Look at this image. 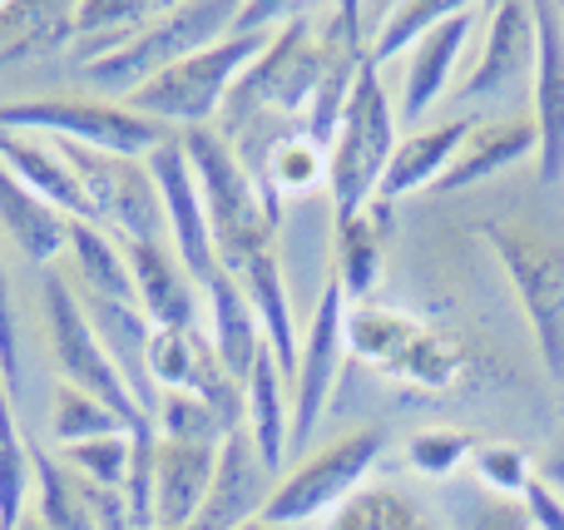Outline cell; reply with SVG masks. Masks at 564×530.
Here are the masks:
<instances>
[{"mask_svg":"<svg viewBox=\"0 0 564 530\" xmlns=\"http://www.w3.org/2000/svg\"><path fill=\"white\" fill-rule=\"evenodd\" d=\"M347 293L337 278H327L317 293V307L307 317V337H302L297 377H292V452H307V442L317 436L322 417H327L332 397H337L341 367H347Z\"/></svg>","mask_w":564,"mask_h":530,"instance_id":"12","label":"cell"},{"mask_svg":"<svg viewBox=\"0 0 564 530\" xmlns=\"http://www.w3.org/2000/svg\"><path fill=\"white\" fill-rule=\"evenodd\" d=\"M75 40L69 0H0V65L45 55Z\"/></svg>","mask_w":564,"mask_h":530,"instance_id":"29","label":"cell"},{"mask_svg":"<svg viewBox=\"0 0 564 530\" xmlns=\"http://www.w3.org/2000/svg\"><path fill=\"white\" fill-rule=\"evenodd\" d=\"M0 169L15 174L20 184H25L30 194H40L45 204H55L65 218H85L89 224L85 194H79L65 154H59L50 139H30V134H10V129H0Z\"/></svg>","mask_w":564,"mask_h":530,"instance_id":"27","label":"cell"},{"mask_svg":"<svg viewBox=\"0 0 564 530\" xmlns=\"http://www.w3.org/2000/svg\"><path fill=\"white\" fill-rule=\"evenodd\" d=\"M297 15H307V6H292V0H248L234 15V35H278Z\"/></svg>","mask_w":564,"mask_h":530,"instance_id":"42","label":"cell"},{"mask_svg":"<svg viewBox=\"0 0 564 530\" xmlns=\"http://www.w3.org/2000/svg\"><path fill=\"white\" fill-rule=\"evenodd\" d=\"M322 530H436V521H431V511L411 491L381 482V486H361L357 496H347L327 516Z\"/></svg>","mask_w":564,"mask_h":530,"instance_id":"32","label":"cell"},{"mask_svg":"<svg viewBox=\"0 0 564 530\" xmlns=\"http://www.w3.org/2000/svg\"><path fill=\"white\" fill-rule=\"evenodd\" d=\"M535 476H540V482H550L555 491H564V432L545 446V456H540V472H535Z\"/></svg>","mask_w":564,"mask_h":530,"instance_id":"45","label":"cell"},{"mask_svg":"<svg viewBox=\"0 0 564 530\" xmlns=\"http://www.w3.org/2000/svg\"><path fill=\"white\" fill-rule=\"evenodd\" d=\"M476 15L480 6H460L446 25H436L416 50L406 55V75H401V105H397V119L421 129V119L436 109V99L446 95L451 75H456L460 55H466V40L476 30Z\"/></svg>","mask_w":564,"mask_h":530,"instance_id":"18","label":"cell"},{"mask_svg":"<svg viewBox=\"0 0 564 530\" xmlns=\"http://www.w3.org/2000/svg\"><path fill=\"white\" fill-rule=\"evenodd\" d=\"M540 149L535 134V119L520 115V119H490V125H476L460 144L456 164L446 169V179L436 184V194H466V188L490 184L496 174H510L520 159H530Z\"/></svg>","mask_w":564,"mask_h":530,"instance_id":"23","label":"cell"},{"mask_svg":"<svg viewBox=\"0 0 564 530\" xmlns=\"http://www.w3.org/2000/svg\"><path fill=\"white\" fill-rule=\"evenodd\" d=\"M238 0H184V6H164L129 45H119L115 55L79 65V75L89 85L109 89V95H134L139 85H149L154 75H164L169 65L198 55V50L218 45L224 35H234Z\"/></svg>","mask_w":564,"mask_h":530,"instance_id":"7","label":"cell"},{"mask_svg":"<svg viewBox=\"0 0 564 530\" xmlns=\"http://www.w3.org/2000/svg\"><path fill=\"white\" fill-rule=\"evenodd\" d=\"M535 75H530V119L540 134V184L564 179V6H535Z\"/></svg>","mask_w":564,"mask_h":530,"instance_id":"15","label":"cell"},{"mask_svg":"<svg viewBox=\"0 0 564 530\" xmlns=\"http://www.w3.org/2000/svg\"><path fill=\"white\" fill-rule=\"evenodd\" d=\"M134 303L154 327H198L204 317V283L178 263L169 244H124Z\"/></svg>","mask_w":564,"mask_h":530,"instance_id":"17","label":"cell"},{"mask_svg":"<svg viewBox=\"0 0 564 530\" xmlns=\"http://www.w3.org/2000/svg\"><path fill=\"white\" fill-rule=\"evenodd\" d=\"M188 164H194L198 194H204V214L214 228V248H218V268L238 273L243 263H253L258 253H273V238L282 228V204L263 194L253 184L238 154L228 149V139L208 129H188L184 134Z\"/></svg>","mask_w":564,"mask_h":530,"instance_id":"1","label":"cell"},{"mask_svg":"<svg viewBox=\"0 0 564 530\" xmlns=\"http://www.w3.org/2000/svg\"><path fill=\"white\" fill-rule=\"evenodd\" d=\"M204 313H208L204 333H208V343H214L218 363H224V372L243 387L248 372L258 367V357L268 353V343H263V323H258L253 303H248V293L238 288L234 273L218 268V273L204 283Z\"/></svg>","mask_w":564,"mask_h":530,"instance_id":"22","label":"cell"},{"mask_svg":"<svg viewBox=\"0 0 564 530\" xmlns=\"http://www.w3.org/2000/svg\"><path fill=\"white\" fill-rule=\"evenodd\" d=\"M520 506H525V516H530V526L535 530H564V496L550 482H540V476L525 486Z\"/></svg>","mask_w":564,"mask_h":530,"instance_id":"44","label":"cell"},{"mask_svg":"<svg viewBox=\"0 0 564 530\" xmlns=\"http://www.w3.org/2000/svg\"><path fill=\"white\" fill-rule=\"evenodd\" d=\"M224 446H154V530H188L204 511Z\"/></svg>","mask_w":564,"mask_h":530,"instance_id":"19","label":"cell"},{"mask_svg":"<svg viewBox=\"0 0 564 530\" xmlns=\"http://www.w3.org/2000/svg\"><path fill=\"white\" fill-rule=\"evenodd\" d=\"M35 496V456L30 436L15 422V402L0 392V530L25 521V501Z\"/></svg>","mask_w":564,"mask_h":530,"instance_id":"33","label":"cell"},{"mask_svg":"<svg viewBox=\"0 0 564 530\" xmlns=\"http://www.w3.org/2000/svg\"><path fill=\"white\" fill-rule=\"evenodd\" d=\"M0 129L30 139H55V144H85L109 149V154L149 159L174 129L134 115L115 99H75V95H35V99H6L0 105Z\"/></svg>","mask_w":564,"mask_h":530,"instance_id":"8","label":"cell"},{"mask_svg":"<svg viewBox=\"0 0 564 530\" xmlns=\"http://www.w3.org/2000/svg\"><path fill=\"white\" fill-rule=\"evenodd\" d=\"M15 530H45V526H40V521H35V516H25V521H20Z\"/></svg>","mask_w":564,"mask_h":530,"instance_id":"47","label":"cell"},{"mask_svg":"<svg viewBox=\"0 0 564 530\" xmlns=\"http://www.w3.org/2000/svg\"><path fill=\"white\" fill-rule=\"evenodd\" d=\"M0 387L20 407V387H25V377H20V317H15V293H10L6 263H0Z\"/></svg>","mask_w":564,"mask_h":530,"instance_id":"41","label":"cell"},{"mask_svg":"<svg viewBox=\"0 0 564 530\" xmlns=\"http://www.w3.org/2000/svg\"><path fill=\"white\" fill-rule=\"evenodd\" d=\"M470 476L480 482L486 496H506V501H520L525 486L535 482V466L520 452L516 442H480L476 456H470Z\"/></svg>","mask_w":564,"mask_h":530,"instance_id":"40","label":"cell"},{"mask_svg":"<svg viewBox=\"0 0 564 530\" xmlns=\"http://www.w3.org/2000/svg\"><path fill=\"white\" fill-rule=\"evenodd\" d=\"M535 6L525 0H500L486 6V40H480L476 69L460 79L466 99H490V95H510L525 75H535Z\"/></svg>","mask_w":564,"mask_h":530,"instance_id":"14","label":"cell"},{"mask_svg":"<svg viewBox=\"0 0 564 530\" xmlns=\"http://www.w3.org/2000/svg\"><path fill=\"white\" fill-rule=\"evenodd\" d=\"M69 224L75 218H65L55 204H45L15 174L0 169V228L15 244V253H25V263L50 268L59 253H69Z\"/></svg>","mask_w":564,"mask_h":530,"instance_id":"25","label":"cell"},{"mask_svg":"<svg viewBox=\"0 0 564 530\" xmlns=\"http://www.w3.org/2000/svg\"><path fill=\"white\" fill-rule=\"evenodd\" d=\"M387 228H391V204H371L357 218L337 224V263L332 278L341 283L347 303H371L381 283V258H387Z\"/></svg>","mask_w":564,"mask_h":530,"instance_id":"28","label":"cell"},{"mask_svg":"<svg viewBox=\"0 0 564 530\" xmlns=\"http://www.w3.org/2000/svg\"><path fill=\"white\" fill-rule=\"evenodd\" d=\"M238 530H282V526H273V521H263V516H258V521H248V526H238Z\"/></svg>","mask_w":564,"mask_h":530,"instance_id":"46","label":"cell"},{"mask_svg":"<svg viewBox=\"0 0 564 530\" xmlns=\"http://www.w3.org/2000/svg\"><path fill=\"white\" fill-rule=\"evenodd\" d=\"M0 392H6V387H0Z\"/></svg>","mask_w":564,"mask_h":530,"instance_id":"48","label":"cell"},{"mask_svg":"<svg viewBox=\"0 0 564 530\" xmlns=\"http://www.w3.org/2000/svg\"><path fill=\"white\" fill-rule=\"evenodd\" d=\"M40 317H45V347L59 367V382L89 392L95 402H105L129 432H154V422L144 417V407L134 402L129 382L119 377V367L109 363L105 343H99L95 323H89L85 303H79L75 283H65L59 273H45V288H40Z\"/></svg>","mask_w":564,"mask_h":530,"instance_id":"9","label":"cell"},{"mask_svg":"<svg viewBox=\"0 0 564 530\" xmlns=\"http://www.w3.org/2000/svg\"><path fill=\"white\" fill-rule=\"evenodd\" d=\"M59 462L69 466L75 476L95 486H109V491H124L129 486V466H134V436L115 432V436H99V442H79V446H59Z\"/></svg>","mask_w":564,"mask_h":530,"instance_id":"38","label":"cell"},{"mask_svg":"<svg viewBox=\"0 0 564 530\" xmlns=\"http://www.w3.org/2000/svg\"><path fill=\"white\" fill-rule=\"evenodd\" d=\"M327 184V149L317 139H307V129L288 134L282 144L268 154L263 164V194L282 204V194H307V188Z\"/></svg>","mask_w":564,"mask_h":530,"instance_id":"36","label":"cell"},{"mask_svg":"<svg viewBox=\"0 0 564 530\" xmlns=\"http://www.w3.org/2000/svg\"><path fill=\"white\" fill-rule=\"evenodd\" d=\"M75 293H79V288H75ZM79 303H85V313H89V323H95L99 343H105L109 363L119 367V377L129 382L134 402L144 407V417L154 422L159 387H154V372H149V343H154V323L144 317V307H139V303H109V298H85V293H79Z\"/></svg>","mask_w":564,"mask_h":530,"instance_id":"21","label":"cell"},{"mask_svg":"<svg viewBox=\"0 0 564 530\" xmlns=\"http://www.w3.org/2000/svg\"><path fill=\"white\" fill-rule=\"evenodd\" d=\"M322 85V40L312 25V10L282 25L268 50L243 69L234 85L224 115H218V134H243V129H302L307 105Z\"/></svg>","mask_w":564,"mask_h":530,"instance_id":"2","label":"cell"},{"mask_svg":"<svg viewBox=\"0 0 564 530\" xmlns=\"http://www.w3.org/2000/svg\"><path fill=\"white\" fill-rule=\"evenodd\" d=\"M466 530H535L520 501H506V496H480L466 511Z\"/></svg>","mask_w":564,"mask_h":530,"instance_id":"43","label":"cell"},{"mask_svg":"<svg viewBox=\"0 0 564 530\" xmlns=\"http://www.w3.org/2000/svg\"><path fill=\"white\" fill-rule=\"evenodd\" d=\"M476 436L460 432V426H426V432H416L406 442V466L416 476H431V482H446L451 472H460V466H470V456H476Z\"/></svg>","mask_w":564,"mask_h":530,"instance_id":"39","label":"cell"},{"mask_svg":"<svg viewBox=\"0 0 564 530\" xmlns=\"http://www.w3.org/2000/svg\"><path fill=\"white\" fill-rule=\"evenodd\" d=\"M347 347L367 367L416 392H451L466 372V353L451 333L387 303H357L347 313Z\"/></svg>","mask_w":564,"mask_h":530,"instance_id":"6","label":"cell"},{"mask_svg":"<svg viewBox=\"0 0 564 530\" xmlns=\"http://www.w3.org/2000/svg\"><path fill=\"white\" fill-rule=\"evenodd\" d=\"M470 129H476V119H446V125H426L401 134L397 154H391L387 174H381L377 204H397V198H411V194H436V184L456 164Z\"/></svg>","mask_w":564,"mask_h":530,"instance_id":"20","label":"cell"},{"mask_svg":"<svg viewBox=\"0 0 564 530\" xmlns=\"http://www.w3.org/2000/svg\"><path fill=\"white\" fill-rule=\"evenodd\" d=\"M268 40L273 35H224L218 45L198 50V55L169 65L164 75H154L149 85H139L124 105L134 109V115L154 119V125L178 129V134L218 125V115H224L234 85L243 79V69L268 50Z\"/></svg>","mask_w":564,"mask_h":530,"instance_id":"4","label":"cell"},{"mask_svg":"<svg viewBox=\"0 0 564 530\" xmlns=\"http://www.w3.org/2000/svg\"><path fill=\"white\" fill-rule=\"evenodd\" d=\"M234 278H238V288L248 293V303H253L258 323H263V343H268V353H273V363L292 382V377H297L302 343H297V323H292V298H288L282 263H278V248L273 253H258L253 263H243Z\"/></svg>","mask_w":564,"mask_h":530,"instance_id":"26","label":"cell"},{"mask_svg":"<svg viewBox=\"0 0 564 530\" xmlns=\"http://www.w3.org/2000/svg\"><path fill=\"white\" fill-rule=\"evenodd\" d=\"M55 144V139H50ZM65 154L69 174H75L79 194L89 204V224L115 234L119 244H164V198L149 174L144 159L109 154V149H85V144H55Z\"/></svg>","mask_w":564,"mask_h":530,"instance_id":"10","label":"cell"},{"mask_svg":"<svg viewBox=\"0 0 564 530\" xmlns=\"http://www.w3.org/2000/svg\"><path fill=\"white\" fill-rule=\"evenodd\" d=\"M69 263H75V288L85 298L134 303V278H129L124 244L115 234H105L99 224H85V218L69 224Z\"/></svg>","mask_w":564,"mask_h":530,"instance_id":"30","label":"cell"},{"mask_svg":"<svg viewBox=\"0 0 564 530\" xmlns=\"http://www.w3.org/2000/svg\"><path fill=\"white\" fill-rule=\"evenodd\" d=\"M480 238L516 288L545 372L564 382V234L535 224L530 214H506L496 224H480Z\"/></svg>","mask_w":564,"mask_h":530,"instance_id":"3","label":"cell"},{"mask_svg":"<svg viewBox=\"0 0 564 530\" xmlns=\"http://www.w3.org/2000/svg\"><path fill=\"white\" fill-rule=\"evenodd\" d=\"M30 456H35V511L30 516L45 530H99L95 511H89L85 482L59 456H50L35 436H30Z\"/></svg>","mask_w":564,"mask_h":530,"instance_id":"31","label":"cell"},{"mask_svg":"<svg viewBox=\"0 0 564 530\" xmlns=\"http://www.w3.org/2000/svg\"><path fill=\"white\" fill-rule=\"evenodd\" d=\"M243 432L253 436L263 466L282 482V466L292 452V382L282 377L273 353L258 357V367L243 382Z\"/></svg>","mask_w":564,"mask_h":530,"instance_id":"24","label":"cell"},{"mask_svg":"<svg viewBox=\"0 0 564 530\" xmlns=\"http://www.w3.org/2000/svg\"><path fill=\"white\" fill-rule=\"evenodd\" d=\"M273 486H278V476L263 466L253 436L238 426L224 442V452H218L214 491H208L204 511H198V521L188 530H238V526L258 521L268 511V501H273Z\"/></svg>","mask_w":564,"mask_h":530,"instance_id":"16","label":"cell"},{"mask_svg":"<svg viewBox=\"0 0 564 530\" xmlns=\"http://www.w3.org/2000/svg\"><path fill=\"white\" fill-rule=\"evenodd\" d=\"M456 10H460L456 0H397V6H387L377 35H371V65L381 69L387 60L411 55V50H416L436 25H446Z\"/></svg>","mask_w":564,"mask_h":530,"instance_id":"34","label":"cell"},{"mask_svg":"<svg viewBox=\"0 0 564 530\" xmlns=\"http://www.w3.org/2000/svg\"><path fill=\"white\" fill-rule=\"evenodd\" d=\"M144 164L159 184V198H164L169 248H174L178 263H184L198 283H208V278L218 273V248H214V228H208V214H204V194H198L194 164H188L184 134L164 139Z\"/></svg>","mask_w":564,"mask_h":530,"instance_id":"13","label":"cell"},{"mask_svg":"<svg viewBox=\"0 0 564 530\" xmlns=\"http://www.w3.org/2000/svg\"><path fill=\"white\" fill-rule=\"evenodd\" d=\"M381 446H387V432L361 426V432H347V436H337V442H327L322 452L302 456V462L292 466V472H282V482L273 486V501H268L263 521H273L282 530H297L307 521H327L347 496H357L361 486H367Z\"/></svg>","mask_w":564,"mask_h":530,"instance_id":"11","label":"cell"},{"mask_svg":"<svg viewBox=\"0 0 564 530\" xmlns=\"http://www.w3.org/2000/svg\"><path fill=\"white\" fill-rule=\"evenodd\" d=\"M50 432H55L59 446H79V442H99V436H115V432H129L105 402H95L89 392L79 387H55V402H50ZM134 436V432H129Z\"/></svg>","mask_w":564,"mask_h":530,"instance_id":"37","label":"cell"},{"mask_svg":"<svg viewBox=\"0 0 564 530\" xmlns=\"http://www.w3.org/2000/svg\"><path fill=\"white\" fill-rule=\"evenodd\" d=\"M154 436H159V442H184V446H224L228 436H234V426H228L224 412H218V407H208L204 397L159 392Z\"/></svg>","mask_w":564,"mask_h":530,"instance_id":"35","label":"cell"},{"mask_svg":"<svg viewBox=\"0 0 564 530\" xmlns=\"http://www.w3.org/2000/svg\"><path fill=\"white\" fill-rule=\"evenodd\" d=\"M391 154H397V105L381 85V69L367 60V69L351 85L347 109H341L337 139L327 149V194L332 208H337V224H347L361 208L377 204Z\"/></svg>","mask_w":564,"mask_h":530,"instance_id":"5","label":"cell"}]
</instances>
